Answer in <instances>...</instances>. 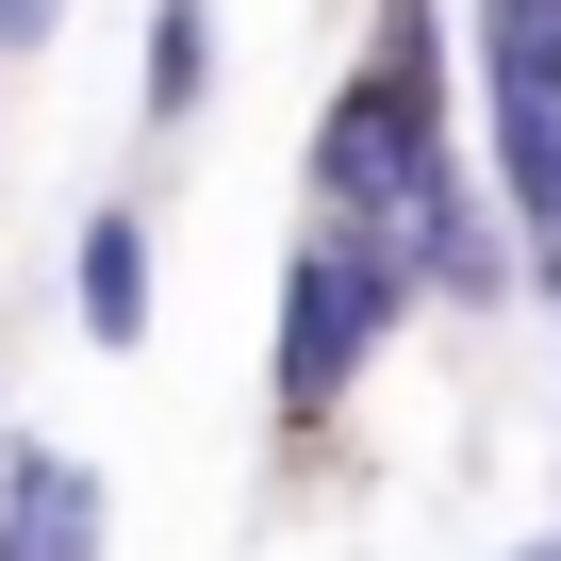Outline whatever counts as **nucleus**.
Masks as SVG:
<instances>
[{
  "mask_svg": "<svg viewBox=\"0 0 561 561\" xmlns=\"http://www.w3.org/2000/svg\"><path fill=\"white\" fill-rule=\"evenodd\" d=\"M479 100H561V0H479Z\"/></svg>",
  "mask_w": 561,
  "mask_h": 561,
  "instance_id": "obj_7",
  "label": "nucleus"
},
{
  "mask_svg": "<svg viewBox=\"0 0 561 561\" xmlns=\"http://www.w3.org/2000/svg\"><path fill=\"white\" fill-rule=\"evenodd\" d=\"M430 298H413V248L397 231H298V264H280V347H264V397H280V430H331L347 397H364V364L413 331Z\"/></svg>",
  "mask_w": 561,
  "mask_h": 561,
  "instance_id": "obj_1",
  "label": "nucleus"
},
{
  "mask_svg": "<svg viewBox=\"0 0 561 561\" xmlns=\"http://www.w3.org/2000/svg\"><path fill=\"white\" fill-rule=\"evenodd\" d=\"M67 34V0H0V50H50Z\"/></svg>",
  "mask_w": 561,
  "mask_h": 561,
  "instance_id": "obj_8",
  "label": "nucleus"
},
{
  "mask_svg": "<svg viewBox=\"0 0 561 561\" xmlns=\"http://www.w3.org/2000/svg\"><path fill=\"white\" fill-rule=\"evenodd\" d=\"M133 116H149V133H198V116H215V0H149Z\"/></svg>",
  "mask_w": 561,
  "mask_h": 561,
  "instance_id": "obj_6",
  "label": "nucleus"
},
{
  "mask_svg": "<svg viewBox=\"0 0 561 561\" xmlns=\"http://www.w3.org/2000/svg\"><path fill=\"white\" fill-rule=\"evenodd\" d=\"M446 165H462V133H413L364 67L314 100V149H298V182H314V215H331V231H397V215H413V182H446Z\"/></svg>",
  "mask_w": 561,
  "mask_h": 561,
  "instance_id": "obj_2",
  "label": "nucleus"
},
{
  "mask_svg": "<svg viewBox=\"0 0 561 561\" xmlns=\"http://www.w3.org/2000/svg\"><path fill=\"white\" fill-rule=\"evenodd\" d=\"M67 314H83L100 364L149 347V314H165V231H149V198H83V231H67Z\"/></svg>",
  "mask_w": 561,
  "mask_h": 561,
  "instance_id": "obj_4",
  "label": "nucleus"
},
{
  "mask_svg": "<svg viewBox=\"0 0 561 561\" xmlns=\"http://www.w3.org/2000/svg\"><path fill=\"white\" fill-rule=\"evenodd\" d=\"M0 561H116V479L50 430H0Z\"/></svg>",
  "mask_w": 561,
  "mask_h": 561,
  "instance_id": "obj_3",
  "label": "nucleus"
},
{
  "mask_svg": "<svg viewBox=\"0 0 561 561\" xmlns=\"http://www.w3.org/2000/svg\"><path fill=\"white\" fill-rule=\"evenodd\" d=\"M495 561H561V528H528V545H495Z\"/></svg>",
  "mask_w": 561,
  "mask_h": 561,
  "instance_id": "obj_9",
  "label": "nucleus"
},
{
  "mask_svg": "<svg viewBox=\"0 0 561 561\" xmlns=\"http://www.w3.org/2000/svg\"><path fill=\"white\" fill-rule=\"evenodd\" d=\"M397 248H413V298H430V314H495L512 280H528V248L479 215V182H462V165H446V182H413Z\"/></svg>",
  "mask_w": 561,
  "mask_h": 561,
  "instance_id": "obj_5",
  "label": "nucleus"
}]
</instances>
